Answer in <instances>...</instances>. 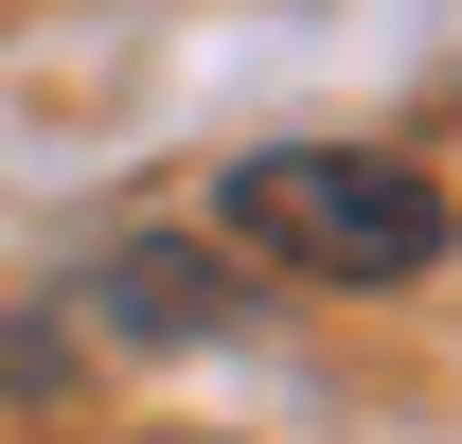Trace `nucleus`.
Instances as JSON below:
<instances>
[{
  "label": "nucleus",
  "mask_w": 462,
  "mask_h": 444,
  "mask_svg": "<svg viewBox=\"0 0 462 444\" xmlns=\"http://www.w3.org/2000/svg\"><path fill=\"white\" fill-rule=\"evenodd\" d=\"M214 249L231 267H285V284H409V267L462 249V214L392 143H249L214 178Z\"/></svg>",
  "instance_id": "1"
},
{
  "label": "nucleus",
  "mask_w": 462,
  "mask_h": 444,
  "mask_svg": "<svg viewBox=\"0 0 462 444\" xmlns=\"http://www.w3.org/2000/svg\"><path fill=\"white\" fill-rule=\"evenodd\" d=\"M231 302H249V284H231V249H196V231H125L107 267L71 284V320H107V338H231Z\"/></svg>",
  "instance_id": "2"
}]
</instances>
